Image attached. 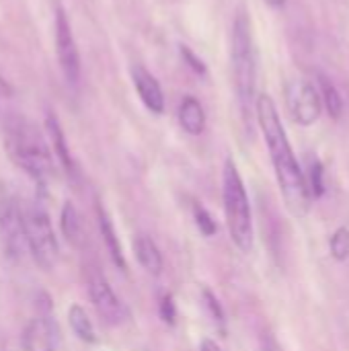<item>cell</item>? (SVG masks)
<instances>
[{"label":"cell","instance_id":"obj_1","mask_svg":"<svg viewBox=\"0 0 349 351\" xmlns=\"http://www.w3.org/2000/svg\"><path fill=\"white\" fill-rule=\"evenodd\" d=\"M255 117L261 128L263 140L267 144V152L272 158V167L276 173V181L280 187V193L284 197V204L288 212L302 220L311 212V191L306 185L304 169L300 167L292 144L288 140V134L282 125L278 107L269 95H259L255 103Z\"/></svg>","mask_w":349,"mask_h":351},{"label":"cell","instance_id":"obj_2","mask_svg":"<svg viewBox=\"0 0 349 351\" xmlns=\"http://www.w3.org/2000/svg\"><path fill=\"white\" fill-rule=\"evenodd\" d=\"M4 134L10 158L37 183V187L45 189L53 177V158L39 128L21 115H12L6 121Z\"/></svg>","mask_w":349,"mask_h":351},{"label":"cell","instance_id":"obj_3","mask_svg":"<svg viewBox=\"0 0 349 351\" xmlns=\"http://www.w3.org/2000/svg\"><path fill=\"white\" fill-rule=\"evenodd\" d=\"M222 206L226 228L232 245L241 253H251L255 245V228H253V212L245 181L239 173L237 162L228 156L222 169Z\"/></svg>","mask_w":349,"mask_h":351},{"label":"cell","instance_id":"obj_4","mask_svg":"<svg viewBox=\"0 0 349 351\" xmlns=\"http://www.w3.org/2000/svg\"><path fill=\"white\" fill-rule=\"evenodd\" d=\"M232 74H234V88L241 103V109L249 113V109L257 103L255 88H257V56L255 43L251 33V21L245 12H239L232 23Z\"/></svg>","mask_w":349,"mask_h":351},{"label":"cell","instance_id":"obj_5","mask_svg":"<svg viewBox=\"0 0 349 351\" xmlns=\"http://www.w3.org/2000/svg\"><path fill=\"white\" fill-rule=\"evenodd\" d=\"M23 222H25V237L27 247L37 263V267L49 271L60 257L58 237L51 224V218L41 202H29L23 206Z\"/></svg>","mask_w":349,"mask_h":351},{"label":"cell","instance_id":"obj_6","mask_svg":"<svg viewBox=\"0 0 349 351\" xmlns=\"http://www.w3.org/2000/svg\"><path fill=\"white\" fill-rule=\"evenodd\" d=\"M286 109L292 121L302 128H311L313 123H317L325 109L317 82L309 78L290 80L286 86Z\"/></svg>","mask_w":349,"mask_h":351},{"label":"cell","instance_id":"obj_7","mask_svg":"<svg viewBox=\"0 0 349 351\" xmlns=\"http://www.w3.org/2000/svg\"><path fill=\"white\" fill-rule=\"evenodd\" d=\"M0 245L8 261H21L29 251L23 222V206L12 197L0 204Z\"/></svg>","mask_w":349,"mask_h":351},{"label":"cell","instance_id":"obj_8","mask_svg":"<svg viewBox=\"0 0 349 351\" xmlns=\"http://www.w3.org/2000/svg\"><path fill=\"white\" fill-rule=\"evenodd\" d=\"M88 298H91L97 315L103 319V323H107L111 327H121L132 319V313L125 306V302L115 294L111 284L99 271L91 274V278H88Z\"/></svg>","mask_w":349,"mask_h":351},{"label":"cell","instance_id":"obj_9","mask_svg":"<svg viewBox=\"0 0 349 351\" xmlns=\"http://www.w3.org/2000/svg\"><path fill=\"white\" fill-rule=\"evenodd\" d=\"M56 53L66 82L76 86L80 82V53L72 35L70 21L62 6L56 10Z\"/></svg>","mask_w":349,"mask_h":351},{"label":"cell","instance_id":"obj_10","mask_svg":"<svg viewBox=\"0 0 349 351\" xmlns=\"http://www.w3.org/2000/svg\"><path fill=\"white\" fill-rule=\"evenodd\" d=\"M58 346H60V327L49 315V311L33 317L25 325L21 335L23 351H56Z\"/></svg>","mask_w":349,"mask_h":351},{"label":"cell","instance_id":"obj_11","mask_svg":"<svg viewBox=\"0 0 349 351\" xmlns=\"http://www.w3.org/2000/svg\"><path fill=\"white\" fill-rule=\"evenodd\" d=\"M132 82H134L136 93H138L140 101L144 103V107L150 113L160 115L165 111V95H163L158 80L154 78V74H150L144 66L136 64V66H132Z\"/></svg>","mask_w":349,"mask_h":351},{"label":"cell","instance_id":"obj_12","mask_svg":"<svg viewBox=\"0 0 349 351\" xmlns=\"http://www.w3.org/2000/svg\"><path fill=\"white\" fill-rule=\"evenodd\" d=\"M97 220H99V232H101V239L105 243V249L113 261V265L119 269V271H128V263H125V255H123V249H121V243L117 239V232H115V226H113V220L109 216V212L103 208V204L99 202L97 204Z\"/></svg>","mask_w":349,"mask_h":351},{"label":"cell","instance_id":"obj_13","mask_svg":"<svg viewBox=\"0 0 349 351\" xmlns=\"http://www.w3.org/2000/svg\"><path fill=\"white\" fill-rule=\"evenodd\" d=\"M132 247H134L136 261L140 263V267L146 274H150V276H160L163 274V267H165L163 253L148 234H136Z\"/></svg>","mask_w":349,"mask_h":351},{"label":"cell","instance_id":"obj_14","mask_svg":"<svg viewBox=\"0 0 349 351\" xmlns=\"http://www.w3.org/2000/svg\"><path fill=\"white\" fill-rule=\"evenodd\" d=\"M177 119H179V125L183 128V132L189 134V136H200V134H204L206 121H208V119H206L204 105H202L195 97H191V95L183 97V101L179 103Z\"/></svg>","mask_w":349,"mask_h":351},{"label":"cell","instance_id":"obj_15","mask_svg":"<svg viewBox=\"0 0 349 351\" xmlns=\"http://www.w3.org/2000/svg\"><path fill=\"white\" fill-rule=\"evenodd\" d=\"M60 228H62V234H64L68 245H72L76 249L84 245V222H82V216L72 202H66L62 208Z\"/></svg>","mask_w":349,"mask_h":351},{"label":"cell","instance_id":"obj_16","mask_svg":"<svg viewBox=\"0 0 349 351\" xmlns=\"http://www.w3.org/2000/svg\"><path fill=\"white\" fill-rule=\"evenodd\" d=\"M47 134L51 138V144H53V150H56V156L60 160V165L64 167V171L68 175H74V160H72V154H70V148H68V142L64 138V132H62V125L58 123V119L53 115H47Z\"/></svg>","mask_w":349,"mask_h":351},{"label":"cell","instance_id":"obj_17","mask_svg":"<svg viewBox=\"0 0 349 351\" xmlns=\"http://www.w3.org/2000/svg\"><path fill=\"white\" fill-rule=\"evenodd\" d=\"M68 323H70V329L74 331V335L84 341V343H97L99 337H97V331H95V325L88 317V313L80 306V304H72L70 311H68Z\"/></svg>","mask_w":349,"mask_h":351},{"label":"cell","instance_id":"obj_18","mask_svg":"<svg viewBox=\"0 0 349 351\" xmlns=\"http://www.w3.org/2000/svg\"><path fill=\"white\" fill-rule=\"evenodd\" d=\"M317 86H319V93H321V99H323V107L327 109V113L333 117V119H339L344 115V97L339 93V88L325 76V74H317Z\"/></svg>","mask_w":349,"mask_h":351},{"label":"cell","instance_id":"obj_19","mask_svg":"<svg viewBox=\"0 0 349 351\" xmlns=\"http://www.w3.org/2000/svg\"><path fill=\"white\" fill-rule=\"evenodd\" d=\"M306 185H309V191H311V197L313 199H321L327 191V183H325V167L323 162L317 158V156H309V162H306Z\"/></svg>","mask_w":349,"mask_h":351},{"label":"cell","instance_id":"obj_20","mask_svg":"<svg viewBox=\"0 0 349 351\" xmlns=\"http://www.w3.org/2000/svg\"><path fill=\"white\" fill-rule=\"evenodd\" d=\"M329 255L337 263H346L349 259V226H339L329 237Z\"/></svg>","mask_w":349,"mask_h":351},{"label":"cell","instance_id":"obj_21","mask_svg":"<svg viewBox=\"0 0 349 351\" xmlns=\"http://www.w3.org/2000/svg\"><path fill=\"white\" fill-rule=\"evenodd\" d=\"M193 220H195L197 230H200L206 239H210V237H214V234L218 232V224H216L214 216H212L202 204H193Z\"/></svg>","mask_w":349,"mask_h":351},{"label":"cell","instance_id":"obj_22","mask_svg":"<svg viewBox=\"0 0 349 351\" xmlns=\"http://www.w3.org/2000/svg\"><path fill=\"white\" fill-rule=\"evenodd\" d=\"M202 300H204V304H206L210 317L214 319V323H218L220 331L224 333V329H226V313H224L220 300L216 298V294H214L210 288H204V290H202Z\"/></svg>","mask_w":349,"mask_h":351},{"label":"cell","instance_id":"obj_23","mask_svg":"<svg viewBox=\"0 0 349 351\" xmlns=\"http://www.w3.org/2000/svg\"><path fill=\"white\" fill-rule=\"evenodd\" d=\"M158 317L165 325L169 327H175L177 325V304H175V298L173 294H163L160 296V302H158Z\"/></svg>","mask_w":349,"mask_h":351},{"label":"cell","instance_id":"obj_24","mask_svg":"<svg viewBox=\"0 0 349 351\" xmlns=\"http://www.w3.org/2000/svg\"><path fill=\"white\" fill-rule=\"evenodd\" d=\"M181 53H183V58H185V60L189 62V66H191V68H193V70H195L197 74H206V66L202 64V60H197V58H195V56H193V53H191V51H189V49H187L185 45H183Z\"/></svg>","mask_w":349,"mask_h":351},{"label":"cell","instance_id":"obj_25","mask_svg":"<svg viewBox=\"0 0 349 351\" xmlns=\"http://www.w3.org/2000/svg\"><path fill=\"white\" fill-rule=\"evenodd\" d=\"M200 351H222V350H220V346H218L214 339H204V341H202V346H200Z\"/></svg>","mask_w":349,"mask_h":351},{"label":"cell","instance_id":"obj_26","mask_svg":"<svg viewBox=\"0 0 349 351\" xmlns=\"http://www.w3.org/2000/svg\"><path fill=\"white\" fill-rule=\"evenodd\" d=\"M263 351H282V348H280L276 341H267V343H265V348H263Z\"/></svg>","mask_w":349,"mask_h":351}]
</instances>
